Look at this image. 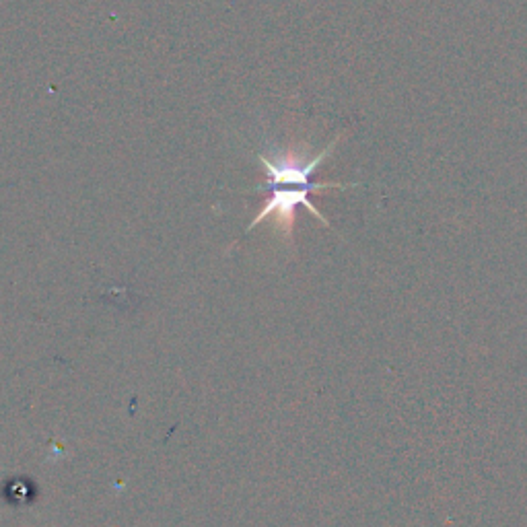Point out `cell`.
<instances>
[{
	"instance_id": "6da1fadb",
	"label": "cell",
	"mask_w": 527,
	"mask_h": 527,
	"mask_svg": "<svg viewBox=\"0 0 527 527\" xmlns=\"http://www.w3.org/2000/svg\"><path fill=\"white\" fill-rule=\"evenodd\" d=\"M340 143V134L334 136L332 143L322 149L320 153H311L307 145L295 147H272L270 153H258L260 163L266 169V184L252 190L256 194H264L262 210L254 217V221L245 229L250 233L266 219H274L276 231L285 237V241L293 239L297 210L307 208L309 213L318 219L324 227H330V221L320 213L318 206L311 202V194H318L324 190H346L355 188L357 184H342V182H313L315 171L334 153L336 145Z\"/></svg>"
}]
</instances>
